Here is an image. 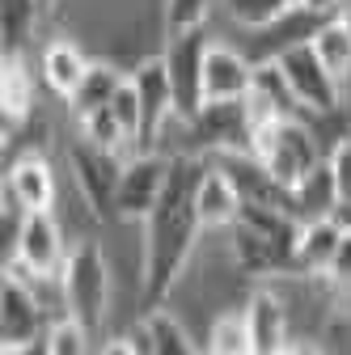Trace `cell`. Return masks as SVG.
<instances>
[{"label":"cell","mask_w":351,"mask_h":355,"mask_svg":"<svg viewBox=\"0 0 351 355\" xmlns=\"http://www.w3.org/2000/svg\"><path fill=\"white\" fill-rule=\"evenodd\" d=\"M207 161L199 157H173V173L165 199L157 203V211L140 225V241H144V288H140V313L165 309V300L182 288L191 258L199 250V216H195V187Z\"/></svg>","instance_id":"1"},{"label":"cell","mask_w":351,"mask_h":355,"mask_svg":"<svg viewBox=\"0 0 351 355\" xmlns=\"http://www.w3.org/2000/svg\"><path fill=\"white\" fill-rule=\"evenodd\" d=\"M60 300H64V318L80 322L94 338L110 326V309H114V266L102 250V241L80 237L60 271Z\"/></svg>","instance_id":"2"},{"label":"cell","mask_w":351,"mask_h":355,"mask_svg":"<svg viewBox=\"0 0 351 355\" xmlns=\"http://www.w3.org/2000/svg\"><path fill=\"white\" fill-rule=\"evenodd\" d=\"M254 161L267 169L284 191H296L305 178L326 161V144L318 140L309 119H288V123H275V127L254 136Z\"/></svg>","instance_id":"3"},{"label":"cell","mask_w":351,"mask_h":355,"mask_svg":"<svg viewBox=\"0 0 351 355\" xmlns=\"http://www.w3.org/2000/svg\"><path fill=\"white\" fill-rule=\"evenodd\" d=\"M64 165L72 178V191L80 195V207L94 216V225H114V191H119L123 161L94 148V144H85L76 131H68Z\"/></svg>","instance_id":"4"},{"label":"cell","mask_w":351,"mask_h":355,"mask_svg":"<svg viewBox=\"0 0 351 355\" xmlns=\"http://www.w3.org/2000/svg\"><path fill=\"white\" fill-rule=\"evenodd\" d=\"M173 173V157L165 153H136L131 161H123L119 173V191H114V225H144L157 211V203L165 199Z\"/></svg>","instance_id":"5"},{"label":"cell","mask_w":351,"mask_h":355,"mask_svg":"<svg viewBox=\"0 0 351 355\" xmlns=\"http://www.w3.org/2000/svg\"><path fill=\"white\" fill-rule=\"evenodd\" d=\"M275 64H280V72H284V80H288L305 119H326V114L347 110V89L318 64L314 47H296V51L280 55Z\"/></svg>","instance_id":"6"},{"label":"cell","mask_w":351,"mask_h":355,"mask_svg":"<svg viewBox=\"0 0 351 355\" xmlns=\"http://www.w3.org/2000/svg\"><path fill=\"white\" fill-rule=\"evenodd\" d=\"M207 47H212V30L169 38L161 47L165 76H169V89H173V110H178L182 123L203 110V60H207Z\"/></svg>","instance_id":"7"},{"label":"cell","mask_w":351,"mask_h":355,"mask_svg":"<svg viewBox=\"0 0 351 355\" xmlns=\"http://www.w3.org/2000/svg\"><path fill=\"white\" fill-rule=\"evenodd\" d=\"M5 203L26 216H55L60 211V178L51 153H30L9 161L5 169Z\"/></svg>","instance_id":"8"},{"label":"cell","mask_w":351,"mask_h":355,"mask_svg":"<svg viewBox=\"0 0 351 355\" xmlns=\"http://www.w3.org/2000/svg\"><path fill=\"white\" fill-rule=\"evenodd\" d=\"M55 313L42 309V296L5 275L0 284V351H22L47 338Z\"/></svg>","instance_id":"9"},{"label":"cell","mask_w":351,"mask_h":355,"mask_svg":"<svg viewBox=\"0 0 351 355\" xmlns=\"http://www.w3.org/2000/svg\"><path fill=\"white\" fill-rule=\"evenodd\" d=\"M94 51L85 47L80 38H72V34H55V38H47L42 42V55H38V80H42V89L55 98V102H64V106H72V98L80 94V85L89 80V72H94Z\"/></svg>","instance_id":"10"},{"label":"cell","mask_w":351,"mask_h":355,"mask_svg":"<svg viewBox=\"0 0 351 355\" xmlns=\"http://www.w3.org/2000/svg\"><path fill=\"white\" fill-rule=\"evenodd\" d=\"M246 326H250L254 355H288L296 347L292 309L275 284H262L246 296Z\"/></svg>","instance_id":"11"},{"label":"cell","mask_w":351,"mask_h":355,"mask_svg":"<svg viewBox=\"0 0 351 355\" xmlns=\"http://www.w3.org/2000/svg\"><path fill=\"white\" fill-rule=\"evenodd\" d=\"M254 64L233 47L229 38L212 34V47L203 60V106H229V102H246L250 85H254Z\"/></svg>","instance_id":"12"},{"label":"cell","mask_w":351,"mask_h":355,"mask_svg":"<svg viewBox=\"0 0 351 355\" xmlns=\"http://www.w3.org/2000/svg\"><path fill=\"white\" fill-rule=\"evenodd\" d=\"M241 211L246 199L237 191V182L229 178V169L221 165H203L199 173V187H195V216H199V229L203 233H233L241 225Z\"/></svg>","instance_id":"13"},{"label":"cell","mask_w":351,"mask_h":355,"mask_svg":"<svg viewBox=\"0 0 351 355\" xmlns=\"http://www.w3.org/2000/svg\"><path fill=\"white\" fill-rule=\"evenodd\" d=\"M343 229L339 220H309V225H300L296 233V250H292V275L296 279H326L330 275V262L343 245Z\"/></svg>","instance_id":"14"},{"label":"cell","mask_w":351,"mask_h":355,"mask_svg":"<svg viewBox=\"0 0 351 355\" xmlns=\"http://www.w3.org/2000/svg\"><path fill=\"white\" fill-rule=\"evenodd\" d=\"M0 110H5V127H22L38 114V68L26 64V55H5V68H0Z\"/></svg>","instance_id":"15"},{"label":"cell","mask_w":351,"mask_h":355,"mask_svg":"<svg viewBox=\"0 0 351 355\" xmlns=\"http://www.w3.org/2000/svg\"><path fill=\"white\" fill-rule=\"evenodd\" d=\"M314 55H318V64L347 89L351 94V21L339 13V17H326L322 26H318V34H314Z\"/></svg>","instance_id":"16"},{"label":"cell","mask_w":351,"mask_h":355,"mask_svg":"<svg viewBox=\"0 0 351 355\" xmlns=\"http://www.w3.org/2000/svg\"><path fill=\"white\" fill-rule=\"evenodd\" d=\"M339 187H334V173H330V165L322 161L305 182L292 191V211H296V220L300 225H309V220H330L334 211H339Z\"/></svg>","instance_id":"17"},{"label":"cell","mask_w":351,"mask_h":355,"mask_svg":"<svg viewBox=\"0 0 351 355\" xmlns=\"http://www.w3.org/2000/svg\"><path fill=\"white\" fill-rule=\"evenodd\" d=\"M203 355H254L250 326H246V304L212 313V322L203 326Z\"/></svg>","instance_id":"18"},{"label":"cell","mask_w":351,"mask_h":355,"mask_svg":"<svg viewBox=\"0 0 351 355\" xmlns=\"http://www.w3.org/2000/svg\"><path fill=\"white\" fill-rule=\"evenodd\" d=\"M216 13H221V0H161V47L169 38L212 30Z\"/></svg>","instance_id":"19"},{"label":"cell","mask_w":351,"mask_h":355,"mask_svg":"<svg viewBox=\"0 0 351 355\" xmlns=\"http://www.w3.org/2000/svg\"><path fill=\"white\" fill-rule=\"evenodd\" d=\"M123 80H127V68H119L110 60H94V72H89V80L80 85V94L72 98L68 119H85V114H94V110H106Z\"/></svg>","instance_id":"20"},{"label":"cell","mask_w":351,"mask_h":355,"mask_svg":"<svg viewBox=\"0 0 351 355\" xmlns=\"http://www.w3.org/2000/svg\"><path fill=\"white\" fill-rule=\"evenodd\" d=\"M296 9V0H221V13L237 26V34H258Z\"/></svg>","instance_id":"21"},{"label":"cell","mask_w":351,"mask_h":355,"mask_svg":"<svg viewBox=\"0 0 351 355\" xmlns=\"http://www.w3.org/2000/svg\"><path fill=\"white\" fill-rule=\"evenodd\" d=\"M38 0H0V30H5V55H26L30 30L38 21Z\"/></svg>","instance_id":"22"},{"label":"cell","mask_w":351,"mask_h":355,"mask_svg":"<svg viewBox=\"0 0 351 355\" xmlns=\"http://www.w3.org/2000/svg\"><path fill=\"white\" fill-rule=\"evenodd\" d=\"M148 322H153V334H157V351L153 355H203L178 313H169V309H153Z\"/></svg>","instance_id":"23"},{"label":"cell","mask_w":351,"mask_h":355,"mask_svg":"<svg viewBox=\"0 0 351 355\" xmlns=\"http://www.w3.org/2000/svg\"><path fill=\"white\" fill-rule=\"evenodd\" d=\"M42 343H47V355H98L94 351V334L80 322H72V318H55Z\"/></svg>","instance_id":"24"},{"label":"cell","mask_w":351,"mask_h":355,"mask_svg":"<svg viewBox=\"0 0 351 355\" xmlns=\"http://www.w3.org/2000/svg\"><path fill=\"white\" fill-rule=\"evenodd\" d=\"M110 114H114V123L127 131L131 140H136V148H140V127H144V106H140V94H136V85H131V72H127V80L119 85V94L110 98Z\"/></svg>","instance_id":"25"},{"label":"cell","mask_w":351,"mask_h":355,"mask_svg":"<svg viewBox=\"0 0 351 355\" xmlns=\"http://www.w3.org/2000/svg\"><path fill=\"white\" fill-rule=\"evenodd\" d=\"M326 165H330V173H334L339 199L347 203V199H351V136H343V140L326 153Z\"/></svg>","instance_id":"26"},{"label":"cell","mask_w":351,"mask_h":355,"mask_svg":"<svg viewBox=\"0 0 351 355\" xmlns=\"http://www.w3.org/2000/svg\"><path fill=\"white\" fill-rule=\"evenodd\" d=\"M296 5L309 9V13H318V17H339L347 9V0H296Z\"/></svg>","instance_id":"27"},{"label":"cell","mask_w":351,"mask_h":355,"mask_svg":"<svg viewBox=\"0 0 351 355\" xmlns=\"http://www.w3.org/2000/svg\"><path fill=\"white\" fill-rule=\"evenodd\" d=\"M98 355H136V351H131V347H127V343L114 334V338H106V343L98 347Z\"/></svg>","instance_id":"28"},{"label":"cell","mask_w":351,"mask_h":355,"mask_svg":"<svg viewBox=\"0 0 351 355\" xmlns=\"http://www.w3.org/2000/svg\"><path fill=\"white\" fill-rule=\"evenodd\" d=\"M334 220H339V229H343V233H351V199H347V203H339Z\"/></svg>","instance_id":"29"},{"label":"cell","mask_w":351,"mask_h":355,"mask_svg":"<svg viewBox=\"0 0 351 355\" xmlns=\"http://www.w3.org/2000/svg\"><path fill=\"white\" fill-rule=\"evenodd\" d=\"M0 355H47V343H34V347H22V351H0Z\"/></svg>","instance_id":"30"}]
</instances>
